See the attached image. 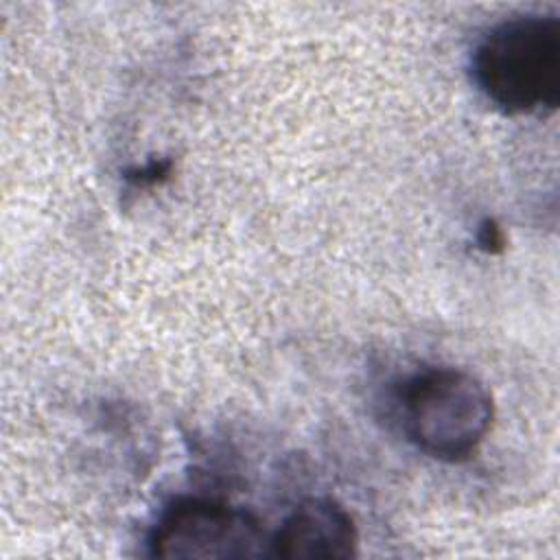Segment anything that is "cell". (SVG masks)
<instances>
[{"mask_svg": "<svg viewBox=\"0 0 560 560\" xmlns=\"http://www.w3.org/2000/svg\"><path fill=\"white\" fill-rule=\"evenodd\" d=\"M151 553L166 560L262 558L271 556V538L245 510L208 499H182L153 529Z\"/></svg>", "mask_w": 560, "mask_h": 560, "instance_id": "obj_3", "label": "cell"}, {"mask_svg": "<svg viewBox=\"0 0 560 560\" xmlns=\"http://www.w3.org/2000/svg\"><path fill=\"white\" fill-rule=\"evenodd\" d=\"M352 516L332 499H306L271 538V556L284 560H343L357 556Z\"/></svg>", "mask_w": 560, "mask_h": 560, "instance_id": "obj_4", "label": "cell"}, {"mask_svg": "<svg viewBox=\"0 0 560 560\" xmlns=\"http://www.w3.org/2000/svg\"><path fill=\"white\" fill-rule=\"evenodd\" d=\"M402 418L409 440L440 462L470 457L490 431L494 405L488 387L455 368H431L407 381Z\"/></svg>", "mask_w": 560, "mask_h": 560, "instance_id": "obj_2", "label": "cell"}, {"mask_svg": "<svg viewBox=\"0 0 560 560\" xmlns=\"http://www.w3.org/2000/svg\"><path fill=\"white\" fill-rule=\"evenodd\" d=\"M472 74L505 114L553 112L560 103V20L527 13L499 22L477 44Z\"/></svg>", "mask_w": 560, "mask_h": 560, "instance_id": "obj_1", "label": "cell"}]
</instances>
